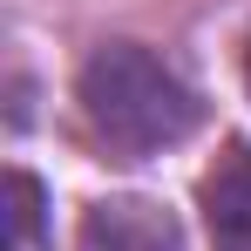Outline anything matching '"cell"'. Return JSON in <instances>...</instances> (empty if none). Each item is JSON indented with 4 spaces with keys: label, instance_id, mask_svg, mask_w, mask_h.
Here are the masks:
<instances>
[{
    "label": "cell",
    "instance_id": "cell-2",
    "mask_svg": "<svg viewBox=\"0 0 251 251\" xmlns=\"http://www.w3.org/2000/svg\"><path fill=\"white\" fill-rule=\"evenodd\" d=\"M204 224L217 251H251V156L231 150L204 176Z\"/></svg>",
    "mask_w": 251,
    "mask_h": 251
},
{
    "label": "cell",
    "instance_id": "cell-3",
    "mask_svg": "<svg viewBox=\"0 0 251 251\" xmlns=\"http://www.w3.org/2000/svg\"><path fill=\"white\" fill-rule=\"evenodd\" d=\"M41 231V183L34 176H7V251H27Z\"/></svg>",
    "mask_w": 251,
    "mask_h": 251
},
{
    "label": "cell",
    "instance_id": "cell-1",
    "mask_svg": "<svg viewBox=\"0 0 251 251\" xmlns=\"http://www.w3.org/2000/svg\"><path fill=\"white\" fill-rule=\"evenodd\" d=\"M82 116L109 150L156 156V150L183 143L197 129V95L150 48L116 41V48H95L88 68H82Z\"/></svg>",
    "mask_w": 251,
    "mask_h": 251
}]
</instances>
